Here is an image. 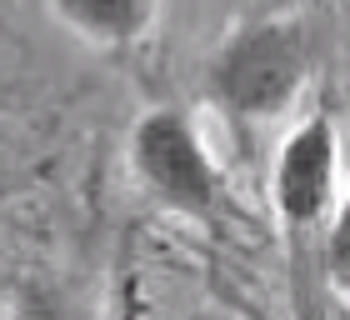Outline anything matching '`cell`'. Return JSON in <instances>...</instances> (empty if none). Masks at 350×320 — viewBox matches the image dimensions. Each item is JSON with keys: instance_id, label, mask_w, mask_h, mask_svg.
<instances>
[{"instance_id": "obj_1", "label": "cell", "mask_w": 350, "mask_h": 320, "mask_svg": "<svg viewBox=\"0 0 350 320\" xmlns=\"http://www.w3.org/2000/svg\"><path fill=\"white\" fill-rule=\"evenodd\" d=\"M310 80V36L291 15L235 25L205 66V95L226 120L275 125L295 110Z\"/></svg>"}, {"instance_id": "obj_2", "label": "cell", "mask_w": 350, "mask_h": 320, "mask_svg": "<svg viewBox=\"0 0 350 320\" xmlns=\"http://www.w3.org/2000/svg\"><path fill=\"white\" fill-rule=\"evenodd\" d=\"M125 165L135 185L161 205V211L190 220V226H220L230 205V185L220 160L211 155L196 120L175 105L140 110L131 135H125Z\"/></svg>"}, {"instance_id": "obj_3", "label": "cell", "mask_w": 350, "mask_h": 320, "mask_svg": "<svg viewBox=\"0 0 350 320\" xmlns=\"http://www.w3.org/2000/svg\"><path fill=\"white\" fill-rule=\"evenodd\" d=\"M270 205L291 235H315L340 205V131L325 110L295 120L275 150Z\"/></svg>"}, {"instance_id": "obj_4", "label": "cell", "mask_w": 350, "mask_h": 320, "mask_svg": "<svg viewBox=\"0 0 350 320\" xmlns=\"http://www.w3.org/2000/svg\"><path fill=\"white\" fill-rule=\"evenodd\" d=\"M51 15L70 36H81L95 51H131L150 36L161 0H45Z\"/></svg>"}, {"instance_id": "obj_5", "label": "cell", "mask_w": 350, "mask_h": 320, "mask_svg": "<svg viewBox=\"0 0 350 320\" xmlns=\"http://www.w3.org/2000/svg\"><path fill=\"white\" fill-rule=\"evenodd\" d=\"M10 320H100L81 295L60 291V285H45V280H30L15 291V306Z\"/></svg>"}, {"instance_id": "obj_6", "label": "cell", "mask_w": 350, "mask_h": 320, "mask_svg": "<svg viewBox=\"0 0 350 320\" xmlns=\"http://www.w3.org/2000/svg\"><path fill=\"white\" fill-rule=\"evenodd\" d=\"M325 270H330L336 285L350 291V196L336 205V215L325 226Z\"/></svg>"}, {"instance_id": "obj_7", "label": "cell", "mask_w": 350, "mask_h": 320, "mask_svg": "<svg viewBox=\"0 0 350 320\" xmlns=\"http://www.w3.org/2000/svg\"><path fill=\"white\" fill-rule=\"evenodd\" d=\"M190 320H226V315H211V310H200V315H190Z\"/></svg>"}]
</instances>
